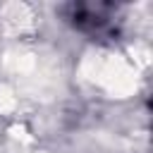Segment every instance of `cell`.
Returning a JSON list of instances; mask_svg holds the SVG:
<instances>
[{
  "label": "cell",
  "instance_id": "cell-1",
  "mask_svg": "<svg viewBox=\"0 0 153 153\" xmlns=\"http://www.w3.org/2000/svg\"><path fill=\"white\" fill-rule=\"evenodd\" d=\"M65 19L84 36L93 41L115 38L120 31V12L105 2H72L62 7Z\"/></svg>",
  "mask_w": 153,
  "mask_h": 153
}]
</instances>
